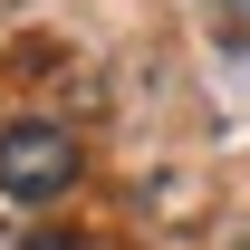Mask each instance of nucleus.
Segmentation results:
<instances>
[{"mask_svg": "<svg viewBox=\"0 0 250 250\" xmlns=\"http://www.w3.org/2000/svg\"><path fill=\"white\" fill-rule=\"evenodd\" d=\"M77 183V135L48 116H20L0 125V192L10 202H58V192Z\"/></svg>", "mask_w": 250, "mask_h": 250, "instance_id": "1", "label": "nucleus"}, {"mask_svg": "<svg viewBox=\"0 0 250 250\" xmlns=\"http://www.w3.org/2000/svg\"><path fill=\"white\" fill-rule=\"evenodd\" d=\"M20 250H77V231H58V221H48V231H29Z\"/></svg>", "mask_w": 250, "mask_h": 250, "instance_id": "2", "label": "nucleus"}, {"mask_svg": "<svg viewBox=\"0 0 250 250\" xmlns=\"http://www.w3.org/2000/svg\"><path fill=\"white\" fill-rule=\"evenodd\" d=\"M221 10H241V20H250V0H221Z\"/></svg>", "mask_w": 250, "mask_h": 250, "instance_id": "3", "label": "nucleus"}]
</instances>
